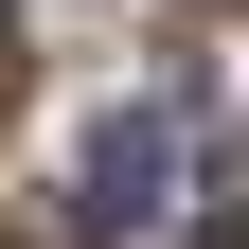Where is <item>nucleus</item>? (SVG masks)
<instances>
[{
    "label": "nucleus",
    "instance_id": "f257e3e1",
    "mask_svg": "<svg viewBox=\"0 0 249 249\" xmlns=\"http://www.w3.org/2000/svg\"><path fill=\"white\" fill-rule=\"evenodd\" d=\"M160 196H178V107H107L89 160H71V249H124Z\"/></svg>",
    "mask_w": 249,
    "mask_h": 249
},
{
    "label": "nucleus",
    "instance_id": "f03ea898",
    "mask_svg": "<svg viewBox=\"0 0 249 249\" xmlns=\"http://www.w3.org/2000/svg\"><path fill=\"white\" fill-rule=\"evenodd\" d=\"M0 124H18V18H0Z\"/></svg>",
    "mask_w": 249,
    "mask_h": 249
}]
</instances>
